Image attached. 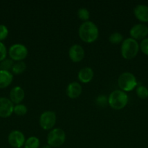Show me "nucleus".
<instances>
[{"instance_id":"obj_25","label":"nucleus","mask_w":148,"mask_h":148,"mask_svg":"<svg viewBox=\"0 0 148 148\" xmlns=\"http://www.w3.org/2000/svg\"><path fill=\"white\" fill-rule=\"evenodd\" d=\"M9 34V30L7 26L0 24V42L7 38Z\"/></svg>"},{"instance_id":"obj_19","label":"nucleus","mask_w":148,"mask_h":148,"mask_svg":"<svg viewBox=\"0 0 148 148\" xmlns=\"http://www.w3.org/2000/svg\"><path fill=\"white\" fill-rule=\"evenodd\" d=\"M77 16L81 20L84 22H86L89 21V19L90 17V12L87 9L82 7V8H80L78 10Z\"/></svg>"},{"instance_id":"obj_23","label":"nucleus","mask_w":148,"mask_h":148,"mask_svg":"<svg viewBox=\"0 0 148 148\" xmlns=\"http://www.w3.org/2000/svg\"><path fill=\"white\" fill-rule=\"evenodd\" d=\"M14 65V61L11 59H5L2 62H0V69L4 71H9L12 69Z\"/></svg>"},{"instance_id":"obj_4","label":"nucleus","mask_w":148,"mask_h":148,"mask_svg":"<svg viewBox=\"0 0 148 148\" xmlns=\"http://www.w3.org/2000/svg\"><path fill=\"white\" fill-rule=\"evenodd\" d=\"M136 78L132 73L126 72L122 73L118 79V85L120 90L123 92H130L137 87Z\"/></svg>"},{"instance_id":"obj_21","label":"nucleus","mask_w":148,"mask_h":148,"mask_svg":"<svg viewBox=\"0 0 148 148\" xmlns=\"http://www.w3.org/2000/svg\"><path fill=\"white\" fill-rule=\"evenodd\" d=\"M28 112V108L26 106L23 105V104H17L14 106V110H13V113L16 114L19 116H23L26 115Z\"/></svg>"},{"instance_id":"obj_16","label":"nucleus","mask_w":148,"mask_h":148,"mask_svg":"<svg viewBox=\"0 0 148 148\" xmlns=\"http://www.w3.org/2000/svg\"><path fill=\"white\" fill-rule=\"evenodd\" d=\"M12 80L13 75L11 72L0 69V89H4L10 86Z\"/></svg>"},{"instance_id":"obj_12","label":"nucleus","mask_w":148,"mask_h":148,"mask_svg":"<svg viewBox=\"0 0 148 148\" xmlns=\"http://www.w3.org/2000/svg\"><path fill=\"white\" fill-rule=\"evenodd\" d=\"M25 98V92L20 86L12 88L10 92V100L13 104H20Z\"/></svg>"},{"instance_id":"obj_26","label":"nucleus","mask_w":148,"mask_h":148,"mask_svg":"<svg viewBox=\"0 0 148 148\" xmlns=\"http://www.w3.org/2000/svg\"><path fill=\"white\" fill-rule=\"evenodd\" d=\"M139 49H141L142 53L148 56V38L143 39L141 41L140 45H139Z\"/></svg>"},{"instance_id":"obj_13","label":"nucleus","mask_w":148,"mask_h":148,"mask_svg":"<svg viewBox=\"0 0 148 148\" xmlns=\"http://www.w3.org/2000/svg\"><path fill=\"white\" fill-rule=\"evenodd\" d=\"M82 92V87L79 82H72L67 86L66 95L71 99L78 98Z\"/></svg>"},{"instance_id":"obj_15","label":"nucleus","mask_w":148,"mask_h":148,"mask_svg":"<svg viewBox=\"0 0 148 148\" xmlns=\"http://www.w3.org/2000/svg\"><path fill=\"white\" fill-rule=\"evenodd\" d=\"M94 77V72L91 67L86 66L79 70L78 73V79L82 83H89Z\"/></svg>"},{"instance_id":"obj_3","label":"nucleus","mask_w":148,"mask_h":148,"mask_svg":"<svg viewBox=\"0 0 148 148\" xmlns=\"http://www.w3.org/2000/svg\"><path fill=\"white\" fill-rule=\"evenodd\" d=\"M129 97L126 92L115 90L110 94L108 97V104L115 110H121L128 104Z\"/></svg>"},{"instance_id":"obj_24","label":"nucleus","mask_w":148,"mask_h":148,"mask_svg":"<svg viewBox=\"0 0 148 148\" xmlns=\"http://www.w3.org/2000/svg\"><path fill=\"white\" fill-rule=\"evenodd\" d=\"M96 103L100 107H105L108 104V98L105 95H99L96 98Z\"/></svg>"},{"instance_id":"obj_1","label":"nucleus","mask_w":148,"mask_h":148,"mask_svg":"<svg viewBox=\"0 0 148 148\" xmlns=\"http://www.w3.org/2000/svg\"><path fill=\"white\" fill-rule=\"evenodd\" d=\"M78 36L85 43H94L99 37V29L93 22H84L78 28Z\"/></svg>"},{"instance_id":"obj_8","label":"nucleus","mask_w":148,"mask_h":148,"mask_svg":"<svg viewBox=\"0 0 148 148\" xmlns=\"http://www.w3.org/2000/svg\"><path fill=\"white\" fill-rule=\"evenodd\" d=\"M7 141L13 148H21L24 146L26 137L23 133L19 130H13L9 134Z\"/></svg>"},{"instance_id":"obj_2","label":"nucleus","mask_w":148,"mask_h":148,"mask_svg":"<svg viewBox=\"0 0 148 148\" xmlns=\"http://www.w3.org/2000/svg\"><path fill=\"white\" fill-rule=\"evenodd\" d=\"M139 50V44L137 40L128 38L123 40L120 46V53L123 59L130 60L137 55Z\"/></svg>"},{"instance_id":"obj_9","label":"nucleus","mask_w":148,"mask_h":148,"mask_svg":"<svg viewBox=\"0 0 148 148\" xmlns=\"http://www.w3.org/2000/svg\"><path fill=\"white\" fill-rule=\"evenodd\" d=\"M129 33L131 38L134 40H143L148 35V27L143 23L136 24L130 29Z\"/></svg>"},{"instance_id":"obj_27","label":"nucleus","mask_w":148,"mask_h":148,"mask_svg":"<svg viewBox=\"0 0 148 148\" xmlns=\"http://www.w3.org/2000/svg\"><path fill=\"white\" fill-rule=\"evenodd\" d=\"M7 54V51L5 45L2 42H0V62H2L3 60H4L6 59Z\"/></svg>"},{"instance_id":"obj_10","label":"nucleus","mask_w":148,"mask_h":148,"mask_svg":"<svg viewBox=\"0 0 148 148\" xmlns=\"http://www.w3.org/2000/svg\"><path fill=\"white\" fill-rule=\"evenodd\" d=\"M68 56L71 60L74 63L81 62L85 57V51L79 44H73L70 47Z\"/></svg>"},{"instance_id":"obj_5","label":"nucleus","mask_w":148,"mask_h":148,"mask_svg":"<svg viewBox=\"0 0 148 148\" xmlns=\"http://www.w3.org/2000/svg\"><path fill=\"white\" fill-rule=\"evenodd\" d=\"M66 135L64 130L60 128H55L50 130L47 134V145L51 147H59L65 143Z\"/></svg>"},{"instance_id":"obj_22","label":"nucleus","mask_w":148,"mask_h":148,"mask_svg":"<svg viewBox=\"0 0 148 148\" xmlns=\"http://www.w3.org/2000/svg\"><path fill=\"white\" fill-rule=\"evenodd\" d=\"M136 93L141 99H145L148 97V89L144 85H139L136 87Z\"/></svg>"},{"instance_id":"obj_11","label":"nucleus","mask_w":148,"mask_h":148,"mask_svg":"<svg viewBox=\"0 0 148 148\" xmlns=\"http://www.w3.org/2000/svg\"><path fill=\"white\" fill-rule=\"evenodd\" d=\"M14 106L10 98L0 97V117L4 119L10 117L12 114Z\"/></svg>"},{"instance_id":"obj_14","label":"nucleus","mask_w":148,"mask_h":148,"mask_svg":"<svg viewBox=\"0 0 148 148\" xmlns=\"http://www.w3.org/2000/svg\"><path fill=\"white\" fill-rule=\"evenodd\" d=\"M133 14L136 18L142 23H148V6L138 4L133 9Z\"/></svg>"},{"instance_id":"obj_28","label":"nucleus","mask_w":148,"mask_h":148,"mask_svg":"<svg viewBox=\"0 0 148 148\" xmlns=\"http://www.w3.org/2000/svg\"><path fill=\"white\" fill-rule=\"evenodd\" d=\"M41 148H52V147H51L49 145H44L43 147Z\"/></svg>"},{"instance_id":"obj_20","label":"nucleus","mask_w":148,"mask_h":148,"mask_svg":"<svg viewBox=\"0 0 148 148\" xmlns=\"http://www.w3.org/2000/svg\"><path fill=\"white\" fill-rule=\"evenodd\" d=\"M109 41L113 44H119L123 41V37L121 33L115 32L109 36Z\"/></svg>"},{"instance_id":"obj_17","label":"nucleus","mask_w":148,"mask_h":148,"mask_svg":"<svg viewBox=\"0 0 148 148\" xmlns=\"http://www.w3.org/2000/svg\"><path fill=\"white\" fill-rule=\"evenodd\" d=\"M26 67H27L26 64L23 61H22V62H16L15 63H14V65H13L11 70L12 74L18 75L23 73L26 71Z\"/></svg>"},{"instance_id":"obj_7","label":"nucleus","mask_w":148,"mask_h":148,"mask_svg":"<svg viewBox=\"0 0 148 148\" xmlns=\"http://www.w3.org/2000/svg\"><path fill=\"white\" fill-rule=\"evenodd\" d=\"M57 116L52 111H46L39 117V125L44 130H52L56 124Z\"/></svg>"},{"instance_id":"obj_6","label":"nucleus","mask_w":148,"mask_h":148,"mask_svg":"<svg viewBox=\"0 0 148 148\" xmlns=\"http://www.w3.org/2000/svg\"><path fill=\"white\" fill-rule=\"evenodd\" d=\"M8 54L12 60L15 62H22L28 56V50L25 45L21 43H15L10 47Z\"/></svg>"},{"instance_id":"obj_18","label":"nucleus","mask_w":148,"mask_h":148,"mask_svg":"<svg viewBox=\"0 0 148 148\" xmlns=\"http://www.w3.org/2000/svg\"><path fill=\"white\" fill-rule=\"evenodd\" d=\"M40 146V141L38 137L35 136L28 137L26 140L24 144V148H39Z\"/></svg>"}]
</instances>
